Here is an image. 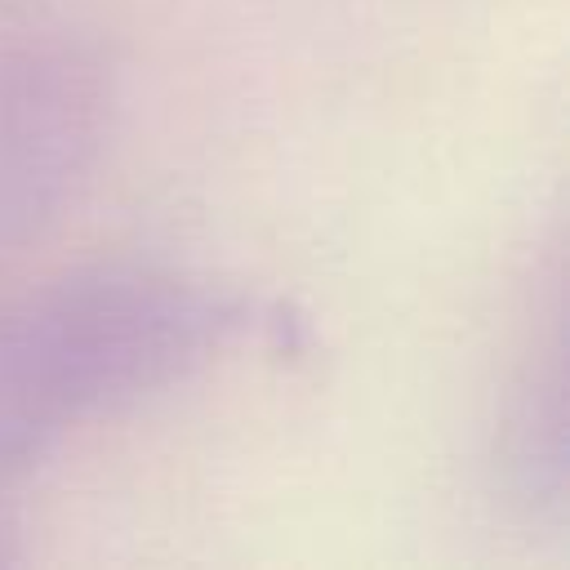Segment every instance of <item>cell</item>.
<instances>
[{
  "label": "cell",
  "instance_id": "obj_1",
  "mask_svg": "<svg viewBox=\"0 0 570 570\" xmlns=\"http://www.w3.org/2000/svg\"><path fill=\"white\" fill-rule=\"evenodd\" d=\"M254 307L156 272H102L0 316V476L76 419L134 401L245 334Z\"/></svg>",
  "mask_w": 570,
  "mask_h": 570
},
{
  "label": "cell",
  "instance_id": "obj_2",
  "mask_svg": "<svg viewBox=\"0 0 570 570\" xmlns=\"http://www.w3.org/2000/svg\"><path fill=\"white\" fill-rule=\"evenodd\" d=\"M111 120V67L80 40L0 67V254L40 236L89 174Z\"/></svg>",
  "mask_w": 570,
  "mask_h": 570
}]
</instances>
